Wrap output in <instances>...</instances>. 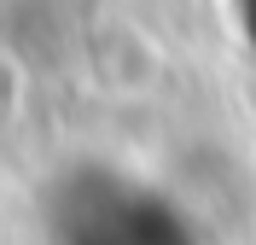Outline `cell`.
I'll use <instances>...</instances> for the list:
<instances>
[{"instance_id":"1","label":"cell","mask_w":256,"mask_h":245,"mask_svg":"<svg viewBox=\"0 0 256 245\" xmlns=\"http://www.w3.org/2000/svg\"><path fill=\"white\" fill-rule=\"evenodd\" d=\"M47 233L52 245H204L169 193L105 163H82L64 175Z\"/></svg>"}]
</instances>
